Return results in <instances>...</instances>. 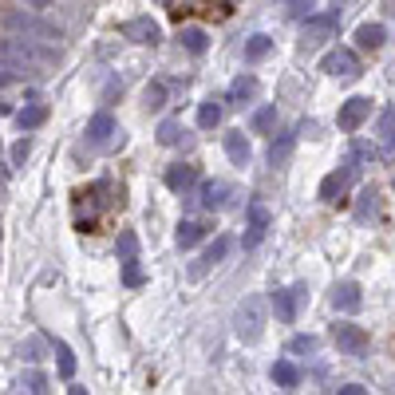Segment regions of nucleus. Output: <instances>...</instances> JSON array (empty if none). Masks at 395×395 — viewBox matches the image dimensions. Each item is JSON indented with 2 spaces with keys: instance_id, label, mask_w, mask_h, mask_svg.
Here are the masks:
<instances>
[{
  "instance_id": "nucleus-1",
  "label": "nucleus",
  "mask_w": 395,
  "mask_h": 395,
  "mask_svg": "<svg viewBox=\"0 0 395 395\" xmlns=\"http://www.w3.org/2000/svg\"><path fill=\"white\" fill-rule=\"evenodd\" d=\"M0 24H4L12 36L36 40V44H56V40H63V32H59L56 24H48V20H40L36 12H4Z\"/></svg>"
},
{
  "instance_id": "nucleus-2",
  "label": "nucleus",
  "mask_w": 395,
  "mask_h": 395,
  "mask_svg": "<svg viewBox=\"0 0 395 395\" xmlns=\"http://www.w3.org/2000/svg\"><path fill=\"white\" fill-rule=\"evenodd\" d=\"M233 332H237V340H245V344L261 340V332H265V300H261V296H245V300H241V308H237V316H233Z\"/></svg>"
},
{
  "instance_id": "nucleus-3",
  "label": "nucleus",
  "mask_w": 395,
  "mask_h": 395,
  "mask_svg": "<svg viewBox=\"0 0 395 395\" xmlns=\"http://www.w3.org/2000/svg\"><path fill=\"white\" fill-rule=\"evenodd\" d=\"M320 71L332 75V79H356L360 75V59H356L352 48H336V51H328V56L320 59Z\"/></svg>"
},
{
  "instance_id": "nucleus-4",
  "label": "nucleus",
  "mask_w": 395,
  "mask_h": 395,
  "mask_svg": "<svg viewBox=\"0 0 395 395\" xmlns=\"http://www.w3.org/2000/svg\"><path fill=\"white\" fill-rule=\"evenodd\" d=\"M332 340H336V348H340L344 356H364L367 352V332L360 324H336Z\"/></svg>"
},
{
  "instance_id": "nucleus-5",
  "label": "nucleus",
  "mask_w": 395,
  "mask_h": 395,
  "mask_svg": "<svg viewBox=\"0 0 395 395\" xmlns=\"http://www.w3.org/2000/svg\"><path fill=\"white\" fill-rule=\"evenodd\" d=\"M372 115V99H364V95H352L348 103H340V115H336V127L340 130H356L364 119Z\"/></svg>"
},
{
  "instance_id": "nucleus-6",
  "label": "nucleus",
  "mask_w": 395,
  "mask_h": 395,
  "mask_svg": "<svg viewBox=\"0 0 395 395\" xmlns=\"http://www.w3.org/2000/svg\"><path fill=\"white\" fill-rule=\"evenodd\" d=\"M305 300V285H293V288H276L273 293V312L281 324H293L296 320V305Z\"/></svg>"
},
{
  "instance_id": "nucleus-7",
  "label": "nucleus",
  "mask_w": 395,
  "mask_h": 395,
  "mask_svg": "<svg viewBox=\"0 0 395 395\" xmlns=\"http://www.w3.org/2000/svg\"><path fill=\"white\" fill-rule=\"evenodd\" d=\"M336 28V16L332 12H320V16H308L305 20V32H300V44L305 48H316V44H324Z\"/></svg>"
},
{
  "instance_id": "nucleus-8",
  "label": "nucleus",
  "mask_w": 395,
  "mask_h": 395,
  "mask_svg": "<svg viewBox=\"0 0 395 395\" xmlns=\"http://www.w3.org/2000/svg\"><path fill=\"white\" fill-rule=\"evenodd\" d=\"M352 174H356V162H344L340 170H332V174L320 182V202H340V194L352 186Z\"/></svg>"
},
{
  "instance_id": "nucleus-9",
  "label": "nucleus",
  "mask_w": 395,
  "mask_h": 395,
  "mask_svg": "<svg viewBox=\"0 0 395 395\" xmlns=\"http://www.w3.org/2000/svg\"><path fill=\"white\" fill-rule=\"evenodd\" d=\"M123 36L138 40V44H158V40H162V28H158L150 16H138V20H127V24H123Z\"/></svg>"
},
{
  "instance_id": "nucleus-10",
  "label": "nucleus",
  "mask_w": 395,
  "mask_h": 395,
  "mask_svg": "<svg viewBox=\"0 0 395 395\" xmlns=\"http://www.w3.org/2000/svg\"><path fill=\"white\" fill-rule=\"evenodd\" d=\"M265 229H269V209L265 206H249V229H245V237H241V245L257 249L261 245V237H265Z\"/></svg>"
},
{
  "instance_id": "nucleus-11",
  "label": "nucleus",
  "mask_w": 395,
  "mask_h": 395,
  "mask_svg": "<svg viewBox=\"0 0 395 395\" xmlns=\"http://www.w3.org/2000/svg\"><path fill=\"white\" fill-rule=\"evenodd\" d=\"M332 305H336V312H356V308L364 305L360 285H356V281H340V285L332 288Z\"/></svg>"
},
{
  "instance_id": "nucleus-12",
  "label": "nucleus",
  "mask_w": 395,
  "mask_h": 395,
  "mask_svg": "<svg viewBox=\"0 0 395 395\" xmlns=\"http://www.w3.org/2000/svg\"><path fill=\"white\" fill-rule=\"evenodd\" d=\"M229 245H233V241H229V237H217L214 245H209V249H206V253H202V261H198V265H194V269H190V276H194V281H198V276L206 273V269L221 265V261H226V253H229Z\"/></svg>"
},
{
  "instance_id": "nucleus-13",
  "label": "nucleus",
  "mask_w": 395,
  "mask_h": 395,
  "mask_svg": "<svg viewBox=\"0 0 395 395\" xmlns=\"http://www.w3.org/2000/svg\"><path fill=\"white\" fill-rule=\"evenodd\" d=\"M111 135H115V119H111L107 111L91 115V123H87V142H91V147H103Z\"/></svg>"
},
{
  "instance_id": "nucleus-14",
  "label": "nucleus",
  "mask_w": 395,
  "mask_h": 395,
  "mask_svg": "<svg viewBox=\"0 0 395 395\" xmlns=\"http://www.w3.org/2000/svg\"><path fill=\"white\" fill-rule=\"evenodd\" d=\"M229 194H233V186H229V182H217V178H209L206 186H202V206H206V209H221L229 202Z\"/></svg>"
},
{
  "instance_id": "nucleus-15",
  "label": "nucleus",
  "mask_w": 395,
  "mask_h": 395,
  "mask_svg": "<svg viewBox=\"0 0 395 395\" xmlns=\"http://www.w3.org/2000/svg\"><path fill=\"white\" fill-rule=\"evenodd\" d=\"M384 40H387L384 24H360V28H356V44H360V48H367V51L384 48Z\"/></svg>"
},
{
  "instance_id": "nucleus-16",
  "label": "nucleus",
  "mask_w": 395,
  "mask_h": 395,
  "mask_svg": "<svg viewBox=\"0 0 395 395\" xmlns=\"http://www.w3.org/2000/svg\"><path fill=\"white\" fill-rule=\"evenodd\" d=\"M226 154L233 158L237 166H245V162H249V154H253V150H249L245 130H229V135H226Z\"/></svg>"
},
{
  "instance_id": "nucleus-17",
  "label": "nucleus",
  "mask_w": 395,
  "mask_h": 395,
  "mask_svg": "<svg viewBox=\"0 0 395 395\" xmlns=\"http://www.w3.org/2000/svg\"><path fill=\"white\" fill-rule=\"evenodd\" d=\"M44 119H48V107H44V103H28V107L16 111V127L20 130H36Z\"/></svg>"
},
{
  "instance_id": "nucleus-18",
  "label": "nucleus",
  "mask_w": 395,
  "mask_h": 395,
  "mask_svg": "<svg viewBox=\"0 0 395 395\" xmlns=\"http://www.w3.org/2000/svg\"><path fill=\"white\" fill-rule=\"evenodd\" d=\"M257 87H261V83H257V75H237L233 83H229V99H233V103H249V99L257 95Z\"/></svg>"
},
{
  "instance_id": "nucleus-19",
  "label": "nucleus",
  "mask_w": 395,
  "mask_h": 395,
  "mask_svg": "<svg viewBox=\"0 0 395 395\" xmlns=\"http://www.w3.org/2000/svg\"><path fill=\"white\" fill-rule=\"evenodd\" d=\"M194 178H198L194 166H186V162H174V166L166 170V186L170 190H190V186H194Z\"/></svg>"
},
{
  "instance_id": "nucleus-20",
  "label": "nucleus",
  "mask_w": 395,
  "mask_h": 395,
  "mask_svg": "<svg viewBox=\"0 0 395 395\" xmlns=\"http://www.w3.org/2000/svg\"><path fill=\"white\" fill-rule=\"evenodd\" d=\"M202 237H206V226H202V221H178L174 241H178L182 249H194L198 241H202Z\"/></svg>"
},
{
  "instance_id": "nucleus-21",
  "label": "nucleus",
  "mask_w": 395,
  "mask_h": 395,
  "mask_svg": "<svg viewBox=\"0 0 395 395\" xmlns=\"http://www.w3.org/2000/svg\"><path fill=\"white\" fill-rule=\"evenodd\" d=\"M178 44H182L190 56H202V51L209 48V36L202 28H182V32H178Z\"/></svg>"
},
{
  "instance_id": "nucleus-22",
  "label": "nucleus",
  "mask_w": 395,
  "mask_h": 395,
  "mask_svg": "<svg viewBox=\"0 0 395 395\" xmlns=\"http://www.w3.org/2000/svg\"><path fill=\"white\" fill-rule=\"evenodd\" d=\"M273 384L276 387H296L300 384V367H296L293 360H276L273 364Z\"/></svg>"
},
{
  "instance_id": "nucleus-23",
  "label": "nucleus",
  "mask_w": 395,
  "mask_h": 395,
  "mask_svg": "<svg viewBox=\"0 0 395 395\" xmlns=\"http://www.w3.org/2000/svg\"><path fill=\"white\" fill-rule=\"evenodd\" d=\"M269 51H273V40H269L265 32H257V36L245 40V63H257V59H265Z\"/></svg>"
},
{
  "instance_id": "nucleus-24",
  "label": "nucleus",
  "mask_w": 395,
  "mask_h": 395,
  "mask_svg": "<svg viewBox=\"0 0 395 395\" xmlns=\"http://www.w3.org/2000/svg\"><path fill=\"white\" fill-rule=\"evenodd\" d=\"M217 123H221V103H217V99H206V103L198 107V127H202V130H214Z\"/></svg>"
},
{
  "instance_id": "nucleus-25",
  "label": "nucleus",
  "mask_w": 395,
  "mask_h": 395,
  "mask_svg": "<svg viewBox=\"0 0 395 395\" xmlns=\"http://www.w3.org/2000/svg\"><path fill=\"white\" fill-rule=\"evenodd\" d=\"M379 138H384L387 150H395V107L379 111Z\"/></svg>"
},
{
  "instance_id": "nucleus-26",
  "label": "nucleus",
  "mask_w": 395,
  "mask_h": 395,
  "mask_svg": "<svg viewBox=\"0 0 395 395\" xmlns=\"http://www.w3.org/2000/svg\"><path fill=\"white\" fill-rule=\"evenodd\" d=\"M249 127H253L257 135H265V130H273V127H276V107H261V111H253V119H249Z\"/></svg>"
},
{
  "instance_id": "nucleus-27",
  "label": "nucleus",
  "mask_w": 395,
  "mask_h": 395,
  "mask_svg": "<svg viewBox=\"0 0 395 395\" xmlns=\"http://www.w3.org/2000/svg\"><path fill=\"white\" fill-rule=\"evenodd\" d=\"M182 135H186V130H182V123H178V119H166V123H158V142H162V147H174Z\"/></svg>"
},
{
  "instance_id": "nucleus-28",
  "label": "nucleus",
  "mask_w": 395,
  "mask_h": 395,
  "mask_svg": "<svg viewBox=\"0 0 395 395\" xmlns=\"http://www.w3.org/2000/svg\"><path fill=\"white\" fill-rule=\"evenodd\" d=\"M28 154H32V138H28V130H24V138H20V142H12L8 162H12V166H24V162H28Z\"/></svg>"
},
{
  "instance_id": "nucleus-29",
  "label": "nucleus",
  "mask_w": 395,
  "mask_h": 395,
  "mask_svg": "<svg viewBox=\"0 0 395 395\" xmlns=\"http://www.w3.org/2000/svg\"><path fill=\"white\" fill-rule=\"evenodd\" d=\"M288 150H293V135H281L273 147H269V162H273V166H281V162L288 158Z\"/></svg>"
},
{
  "instance_id": "nucleus-30",
  "label": "nucleus",
  "mask_w": 395,
  "mask_h": 395,
  "mask_svg": "<svg viewBox=\"0 0 395 395\" xmlns=\"http://www.w3.org/2000/svg\"><path fill=\"white\" fill-rule=\"evenodd\" d=\"M115 253H119V261H130V257L138 253V237L130 233V229H127V233H119V245H115Z\"/></svg>"
},
{
  "instance_id": "nucleus-31",
  "label": "nucleus",
  "mask_w": 395,
  "mask_h": 395,
  "mask_svg": "<svg viewBox=\"0 0 395 395\" xmlns=\"http://www.w3.org/2000/svg\"><path fill=\"white\" fill-rule=\"evenodd\" d=\"M56 352H59V375L71 379V375H75V356H71V348L68 344H56Z\"/></svg>"
},
{
  "instance_id": "nucleus-32",
  "label": "nucleus",
  "mask_w": 395,
  "mask_h": 395,
  "mask_svg": "<svg viewBox=\"0 0 395 395\" xmlns=\"http://www.w3.org/2000/svg\"><path fill=\"white\" fill-rule=\"evenodd\" d=\"M20 387L24 391H48V379H44V372H24L20 375Z\"/></svg>"
},
{
  "instance_id": "nucleus-33",
  "label": "nucleus",
  "mask_w": 395,
  "mask_h": 395,
  "mask_svg": "<svg viewBox=\"0 0 395 395\" xmlns=\"http://www.w3.org/2000/svg\"><path fill=\"white\" fill-rule=\"evenodd\" d=\"M316 344H320L316 336H293V340H288V356H300V352H316Z\"/></svg>"
},
{
  "instance_id": "nucleus-34",
  "label": "nucleus",
  "mask_w": 395,
  "mask_h": 395,
  "mask_svg": "<svg viewBox=\"0 0 395 395\" xmlns=\"http://www.w3.org/2000/svg\"><path fill=\"white\" fill-rule=\"evenodd\" d=\"M142 99H147V111H158L162 99H166V91H162V83H150V87L142 91Z\"/></svg>"
},
{
  "instance_id": "nucleus-35",
  "label": "nucleus",
  "mask_w": 395,
  "mask_h": 395,
  "mask_svg": "<svg viewBox=\"0 0 395 395\" xmlns=\"http://www.w3.org/2000/svg\"><path fill=\"white\" fill-rule=\"evenodd\" d=\"M123 281H127V285H142V281H147V276H142V269L135 265V257H130V261H123Z\"/></svg>"
},
{
  "instance_id": "nucleus-36",
  "label": "nucleus",
  "mask_w": 395,
  "mask_h": 395,
  "mask_svg": "<svg viewBox=\"0 0 395 395\" xmlns=\"http://www.w3.org/2000/svg\"><path fill=\"white\" fill-rule=\"evenodd\" d=\"M372 209H375V190H364V194H360V209H356V214L367 217Z\"/></svg>"
},
{
  "instance_id": "nucleus-37",
  "label": "nucleus",
  "mask_w": 395,
  "mask_h": 395,
  "mask_svg": "<svg viewBox=\"0 0 395 395\" xmlns=\"http://www.w3.org/2000/svg\"><path fill=\"white\" fill-rule=\"evenodd\" d=\"M340 395H364V387H360V384H344V387H340Z\"/></svg>"
},
{
  "instance_id": "nucleus-38",
  "label": "nucleus",
  "mask_w": 395,
  "mask_h": 395,
  "mask_svg": "<svg viewBox=\"0 0 395 395\" xmlns=\"http://www.w3.org/2000/svg\"><path fill=\"white\" fill-rule=\"evenodd\" d=\"M12 79H16V71H4V68H0V87H8Z\"/></svg>"
},
{
  "instance_id": "nucleus-39",
  "label": "nucleus",
  "mask_w": 395,
  "mask_h": 395,
  "mask_svg": "<svg viewBox=\"0 0 395 395\" xmlns=\"http://www.w3.org/2000/svg\"><path fill=\"white\" fill-rule=\"evenodd\" d=\"M24 4H28V8H48L51 0H24Z\"/></svg>"
}]
</instances>
